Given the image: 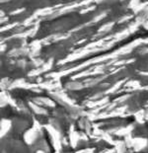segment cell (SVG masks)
Instances as JSON below:
<instances>
[{"mask_svg": "<svg viewBox=\"0 0 148 153\" xmlns=\"http://www.w3.org/2000/svg\"><path fill=\"white\" fill-rule=\"evenodd\" d=\"M47 128V131H48V133L51 136V142L52 145L55 149V151L59 152L61 150V146H62V138L61 136L59 135V133L57 132V131L55 128H54L51 126H45Z\"/></svg>", "mask_w": 148, "mask_h": 153, "instance_id": "1", "label": "cell"}, {"mask_svg": "<svg viewBox=\"0 0 148 153\" xmlns=\"http://www.w3.org/2000/svg\"><path fill=\"white\" fill-rule=\"evenodd\" d=\"M148 140L147 138H142V137H136L133 139V150L136 152H139L143 150L144 148L147 146Z\"/></svg>", "mask_w": 148, "mask_h": 153, "instance_id": "2", "label": "cell"}, {"mask_svg": "<svg viewBox=\"0 0 148 153\" xmlns=\"http://www.w3.org/2000/svg\"><path fill=\"white\" fill-rule=\"evenodd\" d=\"M37 136H38V131H36L35 128H32L25 133L24 139L27 144L32 145L36 141V139H37Z\"/></svg>", "mask_w": 148, "mask_h": 153, "instance_id": "3", "label": "cell"}, {"mask_svg": "<svg viewBox=\"0 0 148 153\" xmlns=\"http://www.w3.org/2000/svg\"><path fill=\"white\" fill-rule=\"evenodd\" d=\"M114 148L116 149V153H126V144L123 140H116L114 144Z\"/></svg>", "mask_w": 148, "mask_h": 153, "instance_id": "4", "label": "cell"}, {"mask_svg": "<svg viewBox=\"0 0 148 153\" xmlns=\"http://www.w3.org/2000/svg\"><path fill=\"white\" fill-rule=\"evenodd\" d=\"M80 139H81L80 134H78V133L75 132L73 129H71L70 136H69V141H70V144H71L72 147H76Z\"/></svg>", "mask_w": 148, "mask_h": 153, "instance_id": "5", "label": "cell"}, {"mask_svg": "<svg viewBox=\"0 0 148 153\" xmlns=\"http://www.w3.org/2000/svg\"><path fill=\"white\" fill-rule=\"evenodd\" d=\"M10 128H11V123L7 122L6 120L1 122V137L5 136V134L9 131Z\"/></svg>", "mask_w": 148, "mask_h": 153, "instance_id": "6", "label": "cell"}, {"mask_svg": "<svg viewBox=\"0 0 148 153\" xmlns=\"http://www.w3.org/2000/svg\"><path fill=\"white\" fill-rule=\"evenodd\" d=\"M101 138L106 142H108L109 144H112L113 146L115 144V141H116L113 139V136H112L111 134H109V133H107V132H103V134L101 135Z\"/></svg>", "mask_w": 148, "mask_h": 153, "instance_id": "7", "label": "cell"}, {"mask_svg": "<svg viewBox=\"0 0 148 153\" xmlns=\"http://www.w3.org/2000/svg\"><path fill=\"white\" fill-rule=\"evenodd\" d=\"M96 151V148L94 147H90V148H84V149H81V150H78L75 153H94Z\"/></svg>", "mask_w": 148, "mask_h": 153, "instance_id": "8", "label": "cell"}, {"mask_svg": "<svg viewBox=\"0 0 148 153\" xmlns=\"http://www.w3.org/2000/svg\"><path fill=\"white\" fill-rule=\"evenodd\" d=\"M100 153H116V149L115 148H110V149H105V150L101 151Z\"/></svg>", "mask_w": 148, "mask_h": 153, "instance_id": "9", "label": "cell"}, {"mask_svg": "<svg viewBox=\"0 0 148 153\" xmlns=\"http://www.w3.org/2000/svg\"><path fill=\"white\" fill-rule=\"evenodd\" d=\"M80 138H81V140H84V141H87L89 137L86 135V134H84V133H80Z\"/></svg>", "mask_w": 148, "mask_h": 153, "instance_id": "10", "label": "cell"}, {"mask_svg": "<svg viewBox=\"0 0 148 153\" xmlns=\"http://www.w3.org/2000/svg\"><path fill=\"white\" fill-rule=\"evenodd\" d=\"M36 153H45V150H42V149H39V150L36 151Z\"/></svg>", "mask_w": 148, "mask_h": 153, "instance_id": "11", "label": "cell"}, {"mask_svg": "<svg viewBox=\"0 0 148 153\" xmlns=\"http://www.w3.org/2000/svg\"><path fill=\"white\" fill-rule=\"evenodd\" d=\"M55 153H58V152H57H57H55Z\"/></svg>", "mask_w": 148, "mask_h": 153, "instance_id": "12", "label": "cell"}]
</instances>
